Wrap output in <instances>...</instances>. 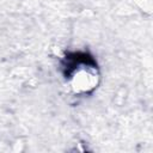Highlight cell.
<instances>
[{"label":"cell","mask_w":153,"mask_h":153,"mask_svg":"<svg viewBox=\"0 0 153 153\" xmlns=\"http://www.w3.org/2000/svg\"><path fill=\"white\" fill-rule=\"evenodd\" d=\"M60 65H61L62 75L66 81L72 82L76 76H79V79L73 85V87L75 88L76 85L79 84L76 92H82V93L88 92L82 76L86 75V76L94 78V79L96 78L98 79L99 76L98 63L96 59L93 57V55L90 54L88 51H82V50L67 51L61 59Z\"/></svg>","instance_id":"6da1fadb"}]
</instances>
